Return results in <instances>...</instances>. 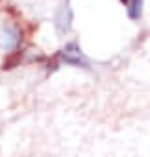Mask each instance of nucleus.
Returning a JSON list of instances; mask_svg holds the SVG:
<instances>
[{"instance_id": "f03ea898", "label": "nucleus", "mask_w": 150, "mask_h": 157, "mask_svg": "<svg viewBox=\"0 0 150 157\" xmlns=\"http://www.w3.org/2000/svg\"><path fill=\"white\" fill-rule=\"evenodd\" d=\"M61 59L69 65H74V67H87V59L84 57V54L76 43H69L61 50Z\"/></svg>"}, {"instance_id": "7ed1b4c3", "label": "nucleus", "mask_w": 150, "mask_h": 157, "mask_svg": "<svg viewBox=\"0 0 150 157\" xmlns=\"http://www.w3.org/2000/svg\"><path fill=\"white\" fill-rule=\"evenodd\" d=\"M70 22H72V11H70L69 4H65V6H61V10H59L57 15H56V28H57L61 33H63V32H69Z\"/></svg>"}, {"instance_id": "f257e3e1", "label": "nucleus", "mask_w": 150, "mask_h": 157, "mask_svg": "<svg viewBox=\"0 0 150 157\" xmlns=\"http://www.w3.org/2000/svg\"><path fill=\"white\" fill-rule=\"evenodd\" d=\"M22 41V33L17 26L13 24H6L4 30H2V35H0V46H2L6 52L10 50H15Z\"/></svg>"}, {"instance_id": "20e7f679", "label": "nucleus", "mask_w": 150, "mask_h": 157, "mask_svg": "<svg viewBox=\"0 0 150 157\" xmlns=\"http://www.w3.org/2000/svg\"><path fill=\"white\" fill-rule=\"evenodd\" d=\"M124 6H126V13L130 19H139L143 13V0H122Z\"/></svg>"}]
</instances>
